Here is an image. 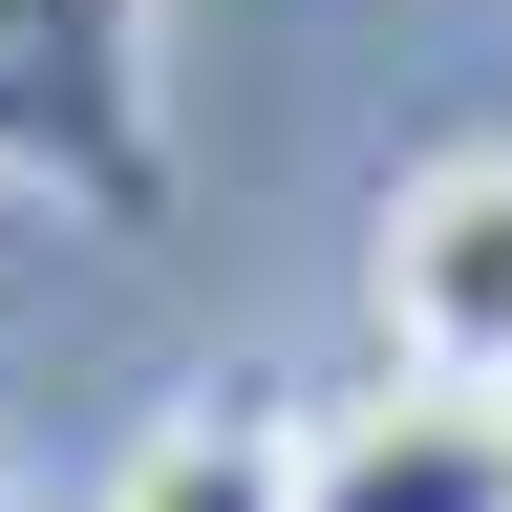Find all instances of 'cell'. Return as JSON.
<instances>
[{
	"label": "cell",
	"instance_id": "obj_1",
	"mask_svg": "<svg viewBox=\"0 0 512 512\" xmlns=\"http://www.w3.org/2000/svg\"><path fill=\"white\" fill-rule=\"evenodd\" d=\"M0 171L64 192L86 235H150V214H171V64H150V0H0Z\"/></svg>",
	"mask_w": 512,
	"mask_h": 512
},
{
	"label": "cell",
	"instance_id": "obj_2",
	"mask_svg": "<svg viewBox=\"0 0 512 512\" xmlns=\"http://www.w3.org/2000/svg\"><path fill=\"white\" fill-rule=\"evenodd\" d=\"M363 320H384V363H406V384L512 406V150H427L406 192H384Z\"/></svg>",
	"mask_w": 512,
	"mask_h": 512
},
{
	"label": "cell",
	"instance_id": "obj_3",
	"mask_svg": "<svg viewBox=\"0 0 512 512\" xmlns=\"http://www.w3.org/2000/svg\"><path fill=\"white\" fill-rule=\"evenodd\" d=\"M299 512H512V406H470V384H384V406L320 427Z\"/></svg>",
	"mask_w": 512,
	"mask_h": 512
},
{
	"label": "cell",
	"instance_id": "obj_4",
	"mask_svg": "<svg viewBox=\"0 0 512 512\" xmlns=\"http://www.w3.org/2000/svg\"><path fill=\"white\" fill-rule=\"evenodd\" d=\"M299 470H320V427H278V384H192V406L128 448L107 512H299Z\"/></svg>",
	"mask_w": 512,
	"mask_h": 512
},
{
	"label": "cell",
	"instance_id": "obj_5",
	"mask_svg": "<svg viewBox=\"0 0 512 512\" xmlns=\"http://www.w3.org/2000/svg\"><path fill=\"white\" fill-rule=\"evenodd\" d=\"M0 512H22V491H0Z\"/></svg>",
	"mask_w": 512,
	"mask_h": 512
}]
</instances>
